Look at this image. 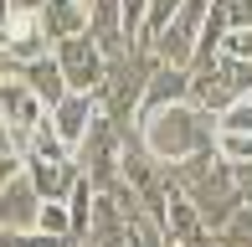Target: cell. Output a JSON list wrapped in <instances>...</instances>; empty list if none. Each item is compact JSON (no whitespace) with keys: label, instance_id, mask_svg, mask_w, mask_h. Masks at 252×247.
Returning <instances> with one entry per match:
<instances>
[{"label":"cell","instance_id":"1","mask_svg":"<svg viewBox=\"0 0 252 247\" xmlns=\"http://www.w3.org/2000/svg\"><path fill=\"white\" fill-rule=\"evenodd\" d=\"M139 139L150 144L159 165H180L190 154L216 150V114H206L201 103H170L155 114H139Z\"/></svg>","mask_w":252,"mask_h":247},{"label":"cell","instance_id":"2","mask_svg":"<svg viewBox=\"0 0 252 247\" xmlns=\"http://www.w3.org/2000/svg\"><path fill=\"white\" fill-rule=\"evenodd\" d=\"M159 72V57L150 41H129V47L119 52V57H108V72H103V88H98V108L108 114L113 124L124 129V139H129L134 129H139V108H144V88H150V77Z\"/></svg>","mask_w":252,"mask_h":247},{"label":"cell","instance_id":"3","mask_svg":"<svg viewBox=\"0 0 252 247\" xmlns=\"http://www.w3.org/2000/svg\"><path fill=\"white\" fill-rule=\"evenodd\" d=\"M72 160H77V170H83V181L93 190H113L124 181V129L103 114V108H98V119L88 124V139L72 150Z\"/></svg>","mask_w":252,"mask_h":247},{"label":"cell","instance_id":"4","mask_svg":"<svg viewBox=\"0 0 252 247\" xmlns=\"http://www.w3.org/2000/svg\"><path fill=\"white\" fill-rule=\"evenodd\" d=\"M206 16H211V0H186V5L150 36L155 57L165 67H190L196 62V47H201V31H206Z\"/></svg>","mask_w":252,"mask_h":247},{"label":"cell","instance_id":"5","mask_svg":"<svg viewBox=\"0 0 252 247\" xmlns=\"http://www.w3.org/2000/svg\"><path fill=\"white\" fill-rule=\"evenodd\" d=\"M196 77V103L206 114H226L237 98L252 93V62H237V57H216L211 67H201Z\"/></svg>","mask_w":252,"mask_h":247},{"label":"cell","instance_id":"6","mask_svg":"<svg viewBox=\"0 0 252 247\" xmlns=\"http://www.w3.org/2000/svg\"><path fill=\"white\" fill-rule=\"evenodd\" d=\"M52 57H57V67H62V77H67V88H72V93H98V88H103L108 57H103V47L88 36V31H83V36L57 41Z\"/></svg>","mask_w":252,"mask_h":247},{"label":"cell","instance_id":"7","mask_svg":"<svg viewBox=\"0 0 252 247\" xmlns=\"http://www.w3.org/2000/svg\"><path fill=\"white\" fill-rule=\"evenodd\" d=\"M41 190L31 185L26 165H21V175H10L5 190H0V232H36L41 227Z\"/></svg>","mask_w":252,"mask_h":247},{"label":"cell","instance_id":"8","mask_svg":"<svg viewBox=\"0 0 252 247\" xmlns=\"http://www.w3.org/2000/svg\"><path fill=\"white\" fill-rule=\"evenodd\" d=\"M0 119H5L10 129H16V139L26 144V134L47 119V103H41L21 77H0Z\"/></svg>","mask_w":252,"mask_h":247},{"label":"cell","instance_id":"9","mask_svg":"<svg viewBox=\"0 0 252 247\" xmlns=\"http://www.w3.org/2000/svg\"><path fill=\"white\" fill-rule=\"evenodd\" d=\"M165 237L170 247H211V221L180 190H170V201H165Z\"/></svg>","mask_w":252,"mask_h":247},{"label":"cell","instance_id":"10","mask_svg":"<svg viewBox=\"0 0 252 247\" xmlns=\"http://www.w3.org/2000/svg\"><path fill=\"white\" fill-rule=\"evenodd\" d=\"M77 247H129L124 206L108 196V190H98V196H93V221H88V232L77 237Z\"/></svg>","mask_w":252,"mask_h":247},{"label":"cell","instance_id":"11","mask_svg":"<svg viewBox=\"0 0 252 247\" xmlns=\"http://www.w3.org/2000/svg\"><path fill=\"white\" fill-rule=\"evenodd\" d=\"M47 119H52V129L62 134L67 150H77V144L88 139V124L98 119V98L93 93H67L57 108H47Z\"/></svg>","mask_w":252,"mask_h":247},{"label":"cell","instance_id":"12","mask_svg":"<svg viewBox=\"0 0 252 247\" xmlns=\"http://www.w3.org/2000/svg\"><path fill=\"white\" fill-rule=\"evenodd\" d=\"M21 165H26L31 185L41 190V201H67V196H72V185L83 181L77 160H41V154H26Z\"/></svg>","mask_w":252,"mask_h":247},{"label":"cell","instance_id":"13","mask_svg":"<svg viewBox=\"0 0 252 247\" xmlns=\"http://www.w3.org/2000/svg\"><path fill=\"white\" fill-rule=\"evenodd\" d=\"M0 52H5L10 62H36L52 52L47 31H41V16H10L5 31H0Z\"/></svg>","mask_w":252,"mask_h":247},{"label":"cell","instance_id":"14","mask_svg":"<svg viewBox=\"0 0 252 247\" xmlns=\"http://www.w3.org/2000/svg\"><path fill=\"white\" fill-rule=\"evenodd\" d=\"M170 103H196V77H190V67H165L159 62V72L144 88L139 114H155V108H170Z\"/></svg>","mask_w":252,"mask_h":247},{"label":"cell","instance_id":"15","mask_svg":"<svg viewBox=\"0 0 252 247\" xmlns=\"http://www.w3.org/2000/svg\"><path fill=\"white\" fill-rule=\"evenodd\" d=\"M10 77H21V83H26V88H31V93H36V98H41L47 108H57V103H62L67 93H72L52 52H47V57H36V62H16V67H10Z\"/></svg>","mask_w":252,"mask_h":247},{"label":"cell","instance_id":"16","mask_svg":"<svg viewBox=\"0 0 252 247\" xmlns=\"http://www.w3.org/2000/svg\"><path fill=\"white\" fill-rule=\"evenodd\" d=\"M41 31H47L52 47L67 41V36H83L88 31V5L83 0H47L41 5Z\"/></svg>","mask_w":252,"mask_h":247},{"label":"cell","instance_id":"17","mask_svg":"<svg viewBox=\"0 0 252 247\" xmlns=\"http://www.w3.org/2000/svg\"><path fill=\"white\" fill-rule=\"evenodd\" d=\"M211 247H252V201H242V206L211 232Z\"/></svg>","mask_w":252,"mask_h":247},{"label":"cell","instance_id":"18","mask_svg":"<svg viewBox=\"0 0 252 247\" xmlns=\"http://www.w3.org/2000/svg\"><path fill=\"white\" fill-rule=\"evenodd\" d=\"M216 134H252V93L237 98L226 114H216Z\"/></svg>","mask_w":252,"mask_h":247},{"label":"cell","instance_id":"19","mask_svg":"<svg viewBox=\"0 0 252 247\" xmlns=\"http://www.w3.org/2000/svg\"><path fill=\"white\" fill-rule=\"evenodd\" d=\"M216 154L226 165H252V134H216Z\"/></svg>","mask_w":252,"mask_h":247},{"label":"cell","instance_id":"20","mask_svg":"<svg viewBox=\"0 0 252 247\" xmlns=\"http://www.w3.org/2000/svg\"><path fill=\"white\" fill-rule=\"evenodd\" d=\"M41 232L72 237V216H67V201H47V206H41ZM72 242H77V237H72Z\"/></svg>","mask_w":252,"mask_h":247},{"label":"cell","instance_id":"21","mask_svg":"<svg viewBox=\"0 0 252 247\" xmlns=\"http://www.w3.org/2000/svg\"><path fill=\"white\" fill-rule=\"evenodd\" d=\"M216 16L226 21V31H247L252 26V0H216Z\"/></svg>","mask_w":252,"mask_h":247},{"label":"cell","instance_id":"22","mask_svg":"<svg viewBox=\"0 0 252 247\" xmlns=\"http://www.w3.org/2000/svg\"><path fill=\"white\" fill-rule=\"evenodd\" d=\"M180 5H186V0H150V16H144V31H139V41H150V36H155L159 26H165L170 16H175Z\"/></svg>","mask_w":252,"mask_h":247},{"label":"cell","instance_id":"23","mask_svg":"<svg viewBox=\"0 0 252 247\" xmlns=\"http://www.w3.org/2000/svg\"><path fill=\"white\" fill-rule=\"evenodd\" d=\"M221 57L252 62V26H247V31H226V36H221Z\"/></svg>","mask_w":252,"mask_h":247},{"label":"cell","instance_id":"24","mask_svg":"<svg viewBox=\"0 0 252 247\" xmlns=\"http://www.w3.org/2000/svg\"><path fill=\"white\" fill-rule=\"evenodd\" d=\"M144 16H150V0H124V31H129L134 41H139V31H144Z\"/></svg>","mask_w":252,"mask_h":247},{"label":"cell","instance_id":"25","mask_svg":"<svg viewBox=\"0 0 252 247\" xmlns=\"http://www.w3.org/2000/svg\"><path fill=\"white\" fill-rule=\"evenodd\" d=\"M5 154H21V139H16V129L0 119V160H5Z\"/></svg>","mask_w":252,"mask_h":247},{"label":"cell","instance_id":"26","mask_svg":"<svg viewBox=\"0 0 252 247\" xmlns=\"http://www.w3.org/2000/svg\"><path fill=\"white\" fill-rule=\"evenodd\" d=\"M10 175H21V154H5V160H0V190H5Z\"/></svg>","mask_w":252,"mask_h":247},{"label":"cell","instance_id":"27","mask_svg":"<svg viewBox=\"0 0 252 247\" xmlns=\"http://www.w3.org/2000/svg\"><path fill=\"white\" fill-rule=\"evenodd\" d=\"M83 5H93V0H83Z\"/></svg>","mask_w":252,"mask_h":247}]
</instances>
